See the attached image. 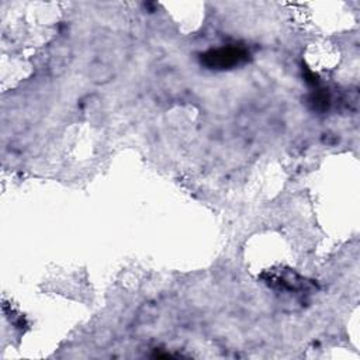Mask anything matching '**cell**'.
Wrapping results in <instances>:
<instances>
[{
    "label": "cell",
    "instance_id": "cell-1",
    "mask_svg": "<svg viewBox=\"0 0 360 360\" xmlns=\"http://www.w3.org/2000/svg\"><path fill=\"white\" fill-rule=\"evenodd\" d=\"M249 58L248 49L242 46H222L205 52L201 62L211 69H231L245 63Z\"/></svg>",
    "mask_w": 360,
    "mask_h": 360
}]
</instances>
